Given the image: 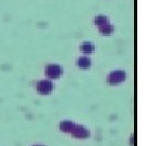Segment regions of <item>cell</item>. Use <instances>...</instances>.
I'll return each instance as SVG.
<instances>
[{
    "label": "cell",
    "instance_id": "6da1fadb",
    "mask_svg": "<svg viewBox=\"0 0 148 146\" xmlns=\"http://www.w3.org/2000/svg\"><path fill=\"white\" fill-rule=\"evenodd\" d=\"M124 79V74L122 71H114L110 76H109V81L111 84H118L121 82Z\"/></svg>",
    "mask_w": 148,
    "mask_h": 146
},
{
    "label": "cell",
    "instance_id": "7a4b0ae2",
    "mask_svg": "<svg viewBox=\"0 0 148 146\" xmlns=\"http://www.w3.org/2000/svg\"><path fill=\"white\" fill-rule=\"evenodd\" d=\"M74 130V134L76 136H80V138H86L88 135V132L86 131V129H83L81 127H76Z\"/></svg>",
    "mask_w": 148,
    "mask_h": 146
},
{
    "label": "cell",
    "instance_id": "3957f363",
    "mask_svg": "<svg viewBox=\"0 0 148 146\" xmlns=\"http://www.w3.org/2000/svg\"><path fill=\"white\" fill-rule=\"evenodd\" d=\"M49 73L52 76H58V74H60V68H58V67H56V66L51 67V71H50Z\"/></svg>",
    "mask_w": 148,
    "mask_h": 146
},
{
    "label": "cell",
    "instance_id": "277c9868",
    "mask_svg": "<svg viewBox=\"0 0 148 146\" xmlns=\"http://www.w3.org/2000/svg\"><path fill=\"white\" fill-rule=\"evenodd\" d=\"M79 64H81L82 66H88V65L90 64V62H89V60H86V58H82L81 62H79Z\"/></svg>",
    "mask_w": 148,
    "mask_h": 146
}]
</instances>
